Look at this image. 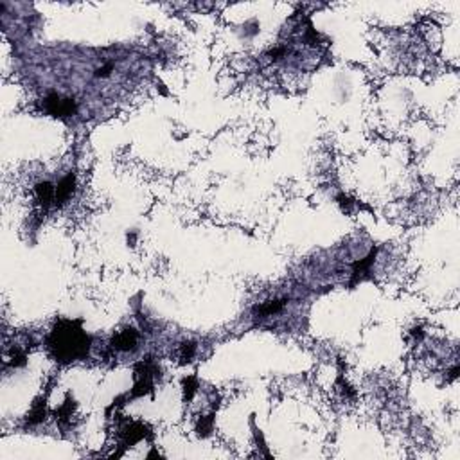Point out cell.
Returning <instances> with one entry per match:
<instances>
[{"label": "cell", "mask_w": 460, "mask_h": 460, "mask_svg": "<svg viewBox=\"0 0 460 460\" xmlns=\"http://www.w3.org/2000/svg\"><path fill=\"white\" fill-rule=\"evenodd\" d=\"M50 349L61 361L78 360L88 352V336L74 322H61L50 334Z\"/></svg>", "instance_id": "cell-1"}, {"label": "cell", "mask_w": 460, "mask_h": 460, "mask_svg": "<svg viewBox=\"0 0 460 460\" xmlns=\"http://www.w3.org/2000/svg\"><path fill=\"white\" fill-rule=\"evenodd\" d=\"M45 106H47V111H49L50 115L56 117L72 115L74 110H76L74 99H63L60 95H49L47 101H45Z\"/></svg>", "instance_id": "cell-2"}, {"label": "cell", "mask_w": 460, "mask_h": 460, "mask_svg": "<svg viewBox=\"0 0 460 460\" xmlns=\"http://www.w3.org/2000/svg\"><path fill=\"white\" fill-rule=\"evenodd\" d=\"M111 344L117 350H131L137 345V333L133 329H126V331L117 334Z\"/></svg>", "instance_id": "cell-3"}, {"label": "cell", "mask_w": 460, "mask_h": 460, "mask_svg": "<svg viewBox=\"0 0 460 460\" xmlns=\"http://www.w3.org/2000/svg\"><path fill=\"white\" fill-rule=\"evenodd\" d=\"M74 183H76V178H74L72 173L58 183V187H56V203H63V201L67 200L68 196L72 194Z\"/></svg>", "instance_id": "cell-4"}, {"label": "cell", "mask_w": 460, "mask_h": 460, "mask_svg": "<svg viewBox=\"0 0 460 460\" xmlns=\"http://www.w3.org/2000/svg\"><path fill=\"white\" fill-rule=\"evenodd\" d=\"M36 194H38V200L44 205H49L50 201H56V187L49 182L38 183L36 185Z\"/></svg>", "instance_id": "cell-5"}, {"label": "cell", "mask_w": 460, "mask_h": 460, "mask_svg": "<svg viewBox=\"0 0 460 460\" xmlns=\"http://www.w3.org/2000/svg\"><path fill=\"white\" fill-rule=\"evenodd\" d=\"M283 306H284V300H273V302H268V304L257 307V315L272 316V315H275V313H279V311L283 309Z\"/></svg>", "instance_id": "cell-6"}, {"label": "cell", "mask_w": 460, "mask_h": 460, "mask_svg": "<svg viewBox=\"0 0 460 460\" xmlns=\"http://www.w3.org/2000/svg\"><path fill=\"white\" fill-rule=\"evenodd\" d=\"M45 419V405L44 403H38V405L33 408V414L29 416V422L34 424V422H40Z\"/></svg>", "instance_id": "cell-7"}, {"label": "cell", "mask_w": 460, "mask_h": 460, "mask_svg": "<svg viewBox=\"0 0 460 460\" xmlns=\"http://www.w3.org/2000/svg\"><path fill=\"white\" fill-rule=\"evenodd\" d=\"M212 430V416H209L207 419H201L200 424H198V432L200 435H207V433Z\"/></svg>", "instance_id": "cell-8"}, {"label": "cell", "mask_w": 460, "mask_h": 460, "mask_svg": "<svg viewBox=\"0 0 460 460\" xmlns=\"http://www.w3.org/2000/svg\"><path fill=\"white\" fill-rule=\"evenodd\" d=\"M194 349H196V347H194V344H191V342H189V344H183L182 345V360L191 361V358H193V354H194Z\"/></svg>", "instance_id": "cell-9"}, {"label": "cell", "mask_w": 460, "mask_h": 460, "mask_svg": "<svg viewBox=\"0 0 460 460\" xmlns=\"http://www.w3.org/2000/svg\"><path fill=\"white\" fill-rule=\"evenodd\" d=\"M183 385H185V397L191 399V397H193V394H194V379L193 377H189V379H185Z\"/></svg>", "instance_id": "cell-10"}, {"label": "cell", "mask_w": 460, "mask_h": 460, "mask_svg": "<svg viewBox=\"0 0 460 460\" xmlns=\"http://www.w3.org/2000/svg\"><path fill=\"white\" fill-rule=\"evenodd\" d=\"M111 70H113V65H111V63H108V65H105V67L97 68L95 76H97V78H106V76H110Z\"/></svg>", "instance_id": "cell-11"}]
</instances>
